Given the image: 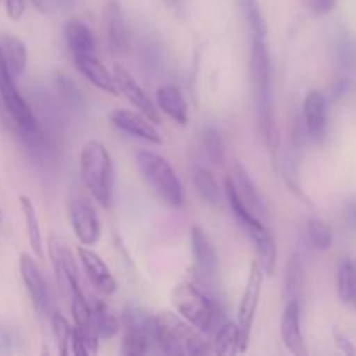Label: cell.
Here are the masks:
<instances>
[{"instance_id": "cell-32", "label": "cell", "mask_w": 356, "mask_h": 356, "mask_svg": "<svg viewBox=\"0 0 356 356\" xmlns=\"http://www.w3.org/2000/svg\"><path fill=\"white\" fill-rule=\"evenodd\" d=\"M302 289H305V261L301 254H294L289 259L285 270V294L287 299H299L301 301Z\"/></svg>"}, {"instance_id": "cell-40", "label": "cell", "mask_w": 356, "mask_h": 356, "mask_svg": "<svg viewBox=\"0 0 356 356\" xmlns=\"http://www.w3.org/2000/svg\"><path fill=\"white\" fill-rule=\"evenodd\" d=\"M165 2L169 3L174 10H181L184 6V0H165Z\"/></svg>"}, {"instance_id": "cell-5", "label": "cell", "mask_w": 356, "mask_h": 356, "mask_svg": "<svg viewBox=\"0 0 356 356\" xmlns=\"http://www.w3.org/2000/svg\"><path fill=\"white\" fill-rule=\"evenodd\" d=\"M225 195L229 204V209L233 212V218L238 221L243 232L249 235L250 242L254 243V249H256L257 254V263L261 264L264 273L273 275L275 266H277L278 250L271 232L266 228L263 219H259L257 216H254L252 212L243 207L242 202L238 200V197H236L235 191L232 190V186L228 183H225Z\"/></svg>"}, {"instance_id": "cell-38", "label": "cell", "mask_w": 356, "mask_h": 356, "mask_svg": "<svg viewBox=\"0 0 356 356\" xmlns=\"http://www.w3.org/2000/svg\"><path fill=\"white\" fill-rule=\"evenodd\" d=\"M2 2L9 19L19 21L23 17L24 9H26V2L24 0H2Z\"/></svg>"}, {"instance_id": "cell-36", "label": "cell", "mask_w": 356, "mask_h": 356, "mask_svg": "<svg viewBox=\"0 0 356 356\" xmlns=\"http://www.w3.org/2000/svg\"><path fill=\"white\" fill-rule=\"evenodd\" d=\"M337 0H305V6L313 16H325V14L332 13L336 7Z\"/></svg>"}, {"instance_id": "cell-31", "label": "cell", "mask_w": 356, "mask_h": 356, "mask_svg": "<svg viewBox=\"0 0 356 356\" xmlns=\"http://www.w3.org/2000/svg\"><path fill=\"white\" fill-rule=\"evenodd\" d=\"M243 21L249 26L252 38H266L268 26L261 10L259 0H236Z\"/></svg>"}, {"instance_id": "cell-23", "label": "cell", "mask_w": 356, "mask_h": 356, "mask_svg": "<svg viewBox=\"0 0 356 356\" xmlns=\"http://www.w3.org/2000/svg\"><path fill=\"white\" fill-rule=\"evenodd\" d=\"M0 58H2L7 72H9L14 79H19L28 65L26 45H24V42L19 40L17 37L6 35L3 38H0Z\"/></svg>"}, {"instance_id": "cell-28", "label": "cell", "mask_w": 356, "mask_h": 356, "mask_svg": "<svg viewBox=\"0 0 356 356\" xmlns=\"http://www.w3.org/2000/svg\"><path fill=\"white\" fill-rule=\"evenodd\" d=\"M212 351L218 355L233 356L236 353H243L242 350V336H240L238 323L226 322L219 327L218 334L212 343Z\"/></svg>"}, {"instance_id": "cell-42", "label": "cell", "mask_w": 356, "mask_h": 356, "mask_svg": "<svg viewBox=\"0 0 356 356\" xmlns=\"http://www.w3.org/2000/svg\"><path fill=\"white\" fill-rule=\"evenodd\" d=\"M0 219H2V214H0Z\"/></svg>"}, {"instance_id": "cell-20", "label": "cell", "mask_w": 356, "mask_h": 356, "mask_svg": "<svg viewBox=\"0 0 356 356\" xmlns=\"http://www.w3.org/2000/svg\"><path fill=\"white\" fill-rule=\"evenodd\" d=\"M190 245L195 259V270L202 275L204 280H211L218 273V252L211 236L200 226H191Z\"/></svg>"}, {"instance_id": "cell-11", "label": "cell", "mask_w": 356, "mask_h": 356, "mask_svg": "<svg viewBox=\"0 0 356 356\" xmlns=\"http://www.w3.org/2000/svg\"><path fill=\"white\" fill-rule=\"evenodd\" d=\"M49 256H51L52 270H54L56 280H58L61 291L70 298L75 292L82 291L79 282V268H76L73 252L56 235H51L49 238Z\"/></svg>"}, {"instance_id": "cell-17", "label": "cell", "mask_w": 356, "mask_h": 356, "mask_svg": "<svg viewBox=\"0 0 356 356\" xmlns=\"http://www.w3.org/2000/svg\"><path fill=\"white\" fill-rule=\"evenodd\" d=\"M103 23L104 35H106V44L115 54L127 52L131 44V31L125 21L124 10L117 0H108L103 9Z\"/></svg>"}, {"instance_id": "cell-27", "label": "cell", "mask_w": 356, "mask_h": 356, "mask_svg": "<svg viewBox=\"0 0 356 356\" xmlns=\"http://www.w3.org/2000/svg\"><path fill=\"white\" fill-rule=\"evenodd\" d=\"M337 292L344 305L356 309V259L346 257L341 261L337 270Z\"/></svg>"}, {"instance_id": "cell-2", "label": "cell", "mask_w": 356, "mask_h": 356, "mask_svg": "<svg viewBox=\"0 0 356 356\" xmlns=\"http://www.w3.org/2000/svg\"><path fill=\"white\" fill-rule=\"evenodd\" d=\"M153 323H155V344L162 353L174 356L209 353L204 334L188 323L183 316H177L172 312H159L153 315Z\"/></svg>"}, {"instance_id": "cell-12", "label": "cell", "mask_w": 356, "mask_h": 356, "mask_svg": "<svg viewBox=\"0 0 356 356\" xmlns=\"http://www.w3.org/2000/svg\"><path fill=\"white\" fill-rule=\"evenodd\" d=\"M302 125L308 139L320 145L327 136L329 125V101L322 90H309L302 103Z\"/></svg>"}, {"instance_id": "cell-30", "label": "cell", "mask_w": 356, "mask_h": 356, "mask_svg": "<svg viewBox=\"0 0 356 356\" xmlns=\"http://www.w3.org/2000/svg\"><path fill=\"white\" fill-rule=\"evenodd\" d=\"M305 238L306 243H308L313 250L323 252V250H329L330 247H332L334 233L332 228L329 226V222H325L323 219L313 218L306 222Z\"/></svg>"}, {"instance_id": "cell-4", "label": "cell", "mask_w": 356, "mask_h": 356, "mask_svg": "<svg viewBox=\"0 0 356 356\" xmlns=\"http://www.w3.org/2000/svg\"><path fill=\"white\" fill-rule=\"evenodd\" d=\"M0 97L23 141L35 152H47V138L38 125L31 108L21 96L16 79L7 72L2 58H0Z\"/></svg>"}, {"instance_id": "cell-7", "label": "cell", "mask_w": 356, "mask_h": 356, "mask_svg": "<svg viewBox=\"0 0 356 356\" xmlns=\"http://www.w3.org/2000/svg\"><path fill=\"white\" fill-rule=\"evenodd\" d=\"M172 305L179 316H183L195 329L202 334L211 332L216 316L214 305L197 285L190 282L177 284L172 291Z\"/></svg>"}, {"instance_id": "cell-33", "label": "cell", "mask_w": 356, "mask_h": 356, "mask_svg": "<svg viewBox=\"0 0 356 356\" xmlns=\"http://www.w3.org/2000/svg\"><path fill=\"white\" fill-rule=\"evenodd\" d=\"M280 172H282V177H284L285 184L289 186V190H291L292 193L298 195L301 200L308 202L309 204L308 197H306L305 191H302L301 176H299V159L294 152L285 153L284 159H282L280 162Z\"/></svg>"}, {"instance_id": "cell-10", "label": "cell", "mask_w": 356, "mask_h": 356, "mask_svg": "<svg viewBox=\"0 0 356 356\" xmlns=\"http://www.w3.org/2000/svg\"><path fill=\"white\" fill-rule=\"evenodd\" d=\"M263 268L257 261H254L250 266L249 278H247L245 289H243L242 299L238 305V329L242 336V350L245 351L249 348L250 334H252L254 320H256L257 308H259L261 291H263Z\"/></svg>"}, {"instance_id": "cell-15", "label": "cell", "mask_w": 356, "mask_h": 356, "mask_svg": "<svg viewBox=\"0 0 356 356\" xmlns=\"http://www.w3.org/2000/svg\"><path fill=\"white\" fill-rule=\"evenodd\" d=\"M110 122L125 134L132 138L143 139V141L153 143V145H162V134L155 127L148 117H145L139 111L125 110V108H117L110 113Z\"/></svg>"}, {"instance_id": "cell-13", "label": "cell", "mask_w": 356, "mask_h": 356, "mask_svg": "<svg viewBox=\"0 0 356 356\" xmlns=\"http://www.w3.org/2000/svg\"><path fill=\"white\" fill-rule=\"evenodd\" d=\"M226 183L232 186V190L235 191V195L238 197V200L242 202V205L247 211H250L259 219L266 218L268 207L266 202H264L263 193L257 190L256 183H254L252 177L249 176V172L243 169L242 163H233V169L232 172H229V176L226 177Z\"/></svg>"}, {"instance_id": "cell-1", "label": "cell", "mask_w": 356, "mask_h": 356, "mask_svg": "<svg viewBox=\"0 0 356 356\" xmlns=\"http://www.w3.org/2000/svg\"><path fill=\"white\" fill-rule=\"evenodd\" d=\"M250 82H252L259 131L270 149L277 152L278 134L275 127L273 94H271V59L264 38H252L250 44Z\"/></svg>"}, {"instance_id": "cell-22", "label": "cell", "mask_w": 356, "mask_h": 356, "mask_svg": "<svg viewBox=\"0 0 356 356\" xmlns=\"http://www.w3.org/2000/svg\"><path fill=\"white\" fill-rule=\"evenodd\" d=\"M156 106L176 124L186 125L190 120V110L183 92L176 86H162L156 90Z\"/></svg>"}, {"instance_id": "cell-39", "label": "cell", "mask_w": 356, "mask_h": 356, "mask_svg": "<svg viewBox=\"0 0 356 356\" xmlns=\"http://www.w3.org/2000/svg\"><path fill=\"white\" fill-rule=\"evenodd\" d=\"M346 222L351 233H356V197H351L346 205Z\"/></svg>"}, {"instance_id": "cell-14", "label": "cell", "mask_w": 356, "mask_h": 356, "mask_svg": "<svg viewBox=\"0 0 356 356\" xmlns=\"http://www.w3.org/2000/svg\"><path fill=\"white\" fill-rule=\"evenodd\" d=\"M19 273L35 309L40 315H49L51 313V296H49L47 282L37 263L24 252L19 256Z\"/></svg>"}, {"instance_id": "cell-24", "label": "cell", "mask_w": 356, "mask_h": 356, "mask_svg": "<svg viewBox=\"0 0 356 356\" xmlns=\"http://www.w3.org/2000/svg\"><path fill=\"white\" fill-rule=\"evenodd\" d=\"M65 40L72 56L97 52L92 30L80 19H70L65 24Z\"/></svg>"}, {"instance_id": "cell-18", "label": "cell", "mask_w": 356, "mask_h": 356, "mask_svg": "<svg viewBox=\"0 0 356 356\" xmlns=\"http://www.w3.org/2000/svg\"><path fill=\"white\" fill-rule=\"evenodd\" d=\"M76 256H79L80 264H82L90 285H92L99 294L111 296L117 292V280H115V277L111 275L108 264L101 259L99 254L90 250L89 247L80 245L79 250H76Z\"/></svg>"}, {"instance_id": "cell-41", "label": "cell", "mask_w": 356, "mask_h": 356, "mask_svg": "<svg viewBox=\"0 0 356 356\" xmlns=\"http://www.w3.org/2000/svg\"><path fill=\"white\" fill-rule=\"evenodd\" d=\"M58 2L63 3V6H66V3H70V2H72V0H58Z\"/></svg>"}, {"instance_id": "cell-34", "label": "cell", "mask_w": 356, "mask_h": 356, "mask_svg": "<svg viewBox=\"0 0 356 356\" xmlns=\"http://www.w3.org/2000/svg\"><path fill=\"white\" fill-rule=\"evenodd\" d=\"M202 146H204V152L205 155H207V159L211 160L214 165H221V163L225 162V139H222L221 132H219L218 129H205L204 134H202Z\"/></svg>"}, {"instance_id": "cell-19", "label": "cell", "mask_w": 356, "mask_h": 356, "mask_svg": "<svg viewBox=\"0 0 356 356\" xmlns=\"http://www.w3.org/2000/svg\"><path fill=\"white\" fill-rule=\"evenodd\" d=\"M280 337L284 346L292 355H308L301 330V301L299 299H287L280 320Z\"/></svg>"}, {"instance_id": "cell-6", "label": "cell", "mask_w": 356, "mask_h": 356, "mask_svg": "<svg viewBox=\"0 0 356 356\" xmlns=\"http://www.w3.org/2000/svg\"><path fill=\"white\" fill-rule=\"evenodd\" d=\"M136 163L146 183L170 207H183L184 190L174 167L159 153L141 149L136 153Z\"/></svg>"}, {"instance_id": "cell-35", "label": "cell", "mask_w": 356, "mask_h": 356, "mask_svg": "<svg viewBox=\"0 0 356 356\" xmlns=\"http://www.w3.org/2000/svg\"><path fill=\"white\" fill-rule=\"evenodd\" d=\"M51 323H52V334H54V339H56V343H58L59 355H63V356L70 355L72 327H70L68 320H66L59 312H54L51 315Z\"/></svg>"}, {"instance_id": "cell-29", "label": "cell", "mask_w": 356, "mask_h": 356, "mask_svg": "<svg viewBox=\"0 0 356 356\" xmlns=\"http://www.w3.org/2000/svg\"><path fill=\"white\" fill-rule=\"evenodd\" d=\"M90 316L99 339H113L120 332V318L104 302L90 306Z\"/></svg>"}, {"instance_id": "cell-16", "label": "cell", "mask_w": 356, "mask_h": 356, "mask_svg": "<svg viewBox=\"0 0 356 356\" xmlns=\"http://www.w3.org/2000/svg\"><path fill=\"white\" fill-rule=\"evenodd\" d=\"M113 76H115V83L118 87V92L124 94L125 99L139 111L145 117H148L153 124H160V113L156 110V106L153 104V101L149 99L148 94L145 92L141 86L136 82L134 76L127 72L122 65H115L113 68Z\"/></svg>"}, {"instance_id": "cell-37", "label": "cell", "mask_w": 356, "mask_h": 356, "mask_svg": "<svg viewBox=\"0 0 356 356\" xmlns=\"http://www.w3.org/2000/svg\"><path fill=\"white\" fill-rule=\"evenodd\" d=\"M332 337H334V343H336L337 350H339L341 353H344L348 356H355L356 355L355 343L350 339V337L346 336V334L341 332L339 329H334L332 330Z\"/></svg>"}, {"instance_id": "cell-25", "label": "cell", "mask_w": 356, "mask_h": 356, "mask_svg": "<svg viewBox=\"0 0 356 356\" xmlns=\"http://www.w3.org/2000/svg\"><path fill=\"white\" fill-rule=\"evenodd\" d=\"M193 184L197 193L200 195L202 200L211 207H221L222 204V190L216 181L214 174L207 167L197 165L193 169Z\"/></svg>"}, {"instance_id": "cell-9", "label": "cell", "mask_w": 356, "mask_h": 356, "mask_svg": "<svg viewBox=\"0 0 356 356\" xmlns=\"http://www.w3.org/2000/svg\"><path fill=\"white\" fill-rule=\"evenodd\" d=\"M68 218L76 240L82 245L92 247L101 238V221L92 202L82 193L73 191L68 198Z\"/></svg>"}, {"instance_id": "cell-8", "label": "cell", "mask_w": 356, "mask_h": 356, "mask_svg": "<svg viewBox=\"0 0 356 356\" xmlns=\"http://www.w3.org/2000/svg\"><path fill=\"white\" fill-rule=\"evenodd\" d=\"M122 353L139 356L149 353L155 344V323L153 316L139 306H127L122 313Z\"/></svg>"}, {"instance_id": "cell-3", "label": "cell", "mask_w": 356, "mask_h": 356, "mask_svg": "<svg viewBox=\"0 0 356 356\" xmlns=\"http://www.w3.org/2000/svg\"><path fill=\"white\" fill-rule=\"evenodd\" d=\"M80 174L82 181L94 200L108 209L113 204L115 170L111 155L101 141L90 139L80 152Z\"/></svg>"}, {"instance_id": "cell-26", "label": "cell", "mask_w": 356, "mask_h": 356, "mask_svg": "<svg viewBox=\"0 0 356 356\" xmlns=\"http://www.w3.org/2000/svg\"><path fill=\"white\" fill-rule=\"evenodd\" d=\"M19 205H21V212H23L24 225H26L28 242H30L31 250H33V254L38 257V259H44V257H45L44 240H42L40 222H38L37 209H35V205H33V202H31V198L26 197V195H21V197H19Z\"/></svg>"}, {"instance_id": "cell-21", "label": "cell", "mask_w": 356, "mask_h": 356, "mask_svg": "<svg viewBox=\"0 0 356 356\" xmlns=\"http://www.w3.org/2000/svg\"><path fill=\"white\" fill-rule=\"evenodd\" d=\"M72 58L76 70H79L94 87H97V89H101L106 94H113V96L120 94L118 92L117 83H115V76L108 72V68L103 65V61L99 59L97 52L72 56Z\"/></svg>"}]
</instances>
